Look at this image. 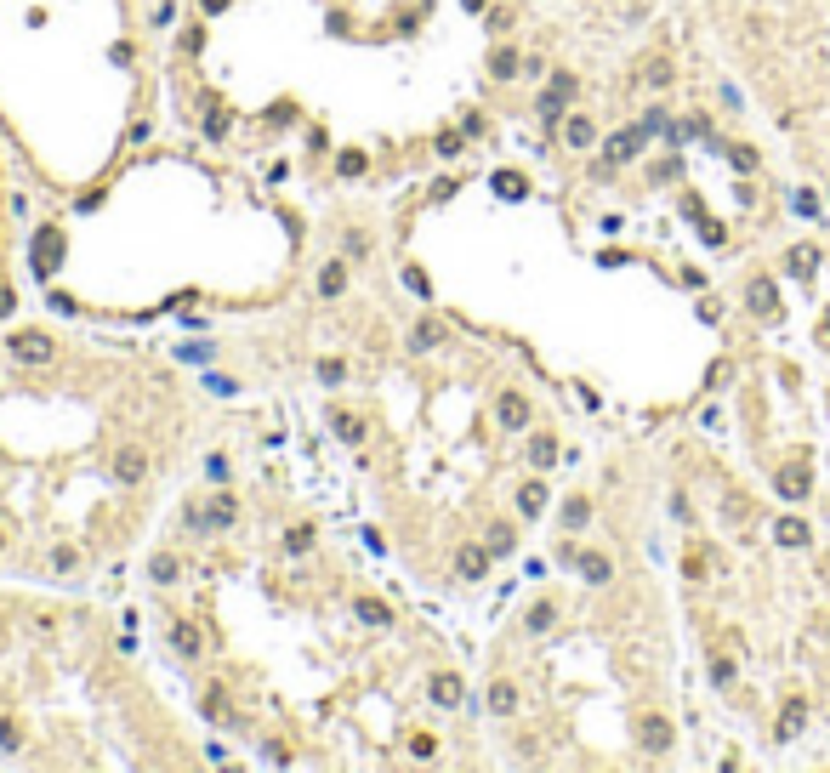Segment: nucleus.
Instances as JSON below:
<instances>
[{"instance_id":"29","label":"nucleus","mask_w":830,"mask_h":773,"mask_svg":"<svg viewBox=\"0 0 830 773\" xmlns=\"http://www.w3.org/2000/svg\"><path fill=\"white\" fill-rule=\"evenodd\" d=\"M438 336H444V330H438V325H433V318H427V325H415V341H410V347H421V353H427V347H433V341H438Z\"/></svg>"},{"instance_id":"40","label":"nucleus","mask_w":830,"mask_h":773,"mask_svg":"<svg viewBox=\"0 0 830 773\" xmlns=\"http://www.w3.org/2000/svg\"><path fill=\"white\" fill-rule=\"evenodd\" d=\"M825 631H830V626H825Z\"/></svg>"},{"instance_id":"36","label":"nucleus","mask_w":830,"mask_h":773,"mask_svg":"<svg viewBox=\"0 0 830 773\" xmlns=\"http://www.w3.org/2000/svg\"><path fill=\"white\" fill-rule=\"evenodd\" d=\"M649 85H671V63H649Z\"/></svg>"},{"instance_id":"20","label":"nucleus","mask_w":830,"mask_h":773,"mask_svg":"<svg viewBox=\"0 0 830 773\" xmlns=\"http://www.w3.org/2000/svg\"><path fill=\"white\" fill-rule=\"evenodd\" d=\"M483 546H489V557H506L518 546V534H513V523H489V534H483Z\"/></svg>"},{"instance_id":"31","label":"nucleus","mask_w":830,"mask_h":773,"mask_svg":"<svg viewBox=\"0 0 830 773\" xmlns=\"http://www.w3.org/2000/svg\"><path fill=\"white\" fill-rule=\"evenodd\" d=\"M318 376H325L330 386H342V376H347V364H342V358H325V364H318Z\"/></svg>"},{"instance_id":"22","label":"nucleus","mask_w":830,"mask_h":773,"mask_svg":"<svg viewBox=\"0 0 830 773\" xmlns=\"http://www.w3.org/2000/svg\"><path fill=\"white\" fill-rule=\"evenodd\" d=\"M523 626H529V631H552V626H558V609H552V603H535V609L523 614Z\"/></svg>"},{"instance_id":"17","label":"nucleus","mask_w":830,"mask_h":773,"mask_svg":"<svg viewBox=\"0 0 830 773\" xmlns=\"http://www.w3.org/2000/svg\"><path fill=\"white\" fill-rule=\"evenodd\" d=\"M489 711H495V717H513L518 711V689H513V682H489Z\"/></svg>"},{"instance_id":"13","label":"nucleus","mask_w":830,"mask_h":773,"mask_svg":"<svg viewBox=\"0 0 830 773\" xmlns=\"http://www.w3.org/2000/svg\"><path fill=\"white\" fill-rule=\"evenodd\" d=\"M819 268V250L814 245H796V250H785V273H796V279H814Z\"/></svg>"},{"instance_id":"23","label":"nucleus","mask_w":830,"mask_h":773,"mask_svg":"<svg viewBox=\"0 0 830 773\" xmlns=\"http://www.w3.org/2000/svg\"><path fill=\"white\" fill-rule=\"evenodd\" d=\"M529 461H535V466H552V461H558V438L541 433L535 444H529Z\"/></svg>"},{"instance_id":"34","label":"nucleus","mask_w":830,"mask_h":773,"mask_svg":"<svg viewBox=\"0 0 830 773\" xmlns=\"http://www.w3.org/2000/svg\"><path fill=\"white\" fill-rule=\"evenodd\" d=\"M495 188H501V193H523V177H518V171H501Z\"/></svg>"},{"instance_id":"24","label":"nucleus","mask_w":830,"mask_h":773,"mask_svg":"<svg viewBox=\"0 0 830 773\" xmlns=\"http://www.w3.org/2000/svg\"><path fill=\"white\" fill-rule=\"evenodd\" d=\"M489 74H495V80H513V74H518V52H506V46H501L495 63H489Z\"/></svg>"},{"instance_id":"30","label":"nucleus","mask_w":830,"mask_h":773,"mask_svg":"<svg viewBox=\"0 0 830 773\" xmlns=\"http://www.w3.org/2000/svg\"><path fill=\"white\" fill-rule=\"evenodd\" d=\"M796 210H802V217H819V193L814 188H796Z\"/></svg>"},{"instance_id":"8","label":"nucleus","mask_w":830,"mask_h":773,"mask_svg":"<svg viewBox=\"0 0 830 773\" xmlns=\"http://www.w3.org/2000/svg\"><path fill=\"white\" fill-rule=\"evenodd\" d=\"M461 694H466V682H461L455 671H438V677H433V705L455 711V705H461Z\"/></svg>"},{"instance_id":"14","label":"nucleus","mask_w":830,"mask_h":773,"mask_svg":"<svg viewBox=\"0 0 830 773\" xmlns=\"http://www.w3.org/2000/svg\"><path fill=\"white\" fill-rule=\"evenodd\" d=\"M171 649L188 654V660L200 654V626H194V620H171Z\"/></svg>"},{"instance_id":"2","label":"nucleus","mask_w":830,"mask_h":773,"mask_svg":"<svg viewBox=\"0 0 830 773\" xmlns=\"http://www.w3.org/2000/svg\"><path fill=\"white\" fill-rule=\"evenodd\" d=\"M637 739H643V750H654V757H659V750H671L677 734H671V722H666V717H654V711H649V717H637Z\"/></svg>"},{"instance_id":"21","label":"nucleus","mask_w":830,"mask_h":773,"mask_svg":"<svg viewBox=\"0 0 830 773\" xmlns=\"http://www.w3.org/2000/svg\"><path fill=\"white\" fill-rule=\"evenodd\" d=\"M591 523V501L586 495H569L563 501V529H586Z\"/></svg>"},{"instance_id":"35","label":"nucleus","mask_w":830,"mask_h":773,"mask_svg":"<svg viewBox=\"0 0 830 773\" xmlns=\"http://www.w3.org/2000/svg\"><path fill=\"white\" fill-rule=\"evenodd\" d=\"M205 472H210L217 484H228V472H233V466H228V455H210V461H205Z\"/></svg>"},{"instance_id":"33","label":"nucleus","mask_w":830,"mask_h":773,"mask_svg":"<svg viewBox=\"0 0 830 773\" xmlns=\"http://www.w3.org/2000/svg\"><path fill=\"white\" fill-rule=\"evenodd\" d=\"M365 165H370L365 154H342V177H365Z\"/></svg>"},{"instance_id":"37","label":"nucleus","mask_w":830,"mask_h":773,"mask_svg":"<svg viewBox=\"0 0 830 773\" xmlns=\"http://www.w3.org/2000/svg\"><path fill=\"white\" fill-rule=\"evenodd\" d=\"M728 160H734L739 171H751V165H757V148H734V154H728Z\"/></svg>"},{"instance_id":"9","label":"nucleus","mask_w":830,"mask_h":773,"mask_svg":"<svg viewBox=\"0 0 830 773\" xmlns=\"http://www.w3.org/2000/svg\"><path fill=\"white\" fill-rule=\"evenodd\" d=\"M483 569H489V546H461L455 552V574L461 580H483Z\"/></svg>"},{"instance_id":"38","label":"nucleus","mask_w":830,"mask_h":773,"mask_svg":"<svg viewBox=\"0 0 830 773\" xmlns=\"http://www.w3.org/2000/svg\"><path fill=\"white\" fill-rule=\"evenodd\" d=\"M819 341L830 347V308H825V318H819Z\"/></svg>"},{"instance_id":"10","label":"nucleus","mask_w":830,"mask_h":773,"mask_svg":"<svg viewBox=\"0 0 830 773\" xmlns=\"http://www.w3.org/2000/svg\"><path fill=\"white\" fill-rule=\"evenodd\" d=\"M574 569H581V580H591V586H609V574H614V563L603 552H586V557H574Z\"/></svg>"},{"instance_id":"11","label":"nucleus","mask_w":830,"mask_h":773,"mask_svg":"<svg viewBox=\"0 0 830 773\" xmlns=\"http://www.w3.org/2000/svg\"><path fill=\"white\" fill-rule=\"evenodd\" d=\"M342 290H347V268H342V262H325V268H318V296H325V302H336Z\"/></svg>"},{"instance_id":"32","label":"nucleus","mask_w":830,"mask_h":773,"mask_svg":"<svg viewBox=\"0 0 830 773\" xmlns=\"http://www.w3.org/2000/svg\"><path fill=\"white\" fill-rule=\"evenodd\" d=\"M711 682L722 689V682H734V660H711Z\"/></svg>"},{"instance_id":"25","label":"nucleus","mask_w":830,"mask_h":773,"mask_svg":"<svg viewBox=\"0 0 830 773\" xmlns=\"http://www.w3.org/2000/svg\"><path fill=\"white\" fill-rule=\"evenodd\" d=\"M358 620H370V626H387V603H376V597H365V603H358Z\"/></svg>"},{"instance_id":"12","label":"nucleus","mask_w":830,"mask_h":773,"mask_svg":"<svg viewBox=\"0 0 830 773\" xmlns=\"http://www.w3.org/2000/svg\"><path fill=\"white\" fill-rule=\"evenodd\" d=\"M774 484H779V495H785V501H807V489H814V484H807V472H802V466H785Z\"/></svg>"},{"instance_id":"26","label":"nucleus","mask_w":830,"mask_h":773,"mask_svg":"<svg viewBox=\"0 0 830 773\" xmlns=\"http://www.w3.org/2000/svg\"><path fill=\"white\" fill-rule=\"evenodd\" d=\"M233 512H239V501H233V495H217V501H210V512H205V518H210V523H228Z\"/></svg>"},{"instance_id":"7","label":"nucleus","mask_w":830,"mask_h":773,"mask_svg":"<svg viewBox=\"0 0 830 773\" xmlns=\"http://www.w3.org/2000/svg\"><path fill=\"white\" fill-rule=\"evenodd\" d=\"M591 142H598V125H591V114H569V120H563V148H574V154H581V148H591Z\"/></svg>"},{"instance_id":"15","label":"nucleus","mask_w":830,"mask_h":773,"mask_svg":"<svg viewBox=\"0 0 830 773\" xmlns=\"http://www.w3.org/2000/svg\"><path fill=\"white\" fill-rule=\"evenodd\" d=\"M142 472H148V455H142V449H120V455H114V478H125V484H137V478H142Z\"/></svg>"},{"instance_id":"19","label":"nucleus","mask_w":830,"mask_h":773,"mask_svg":"<svg viewBox=\"0 0 830 773\" xmlns=\"http://www.w3.org/2000/svg\"><path fill=\"white\" fill-rule=\"evenodd\" d=\"M774 541H779V546H807L814 534H807L802 518H779V523H774Z\"/></svg>"},{"instance_id":"6","label":"nucleus","mask_w":830,"mask_h":773,"mask_svg":"<svg viewBox=\"0 0 830 773\" xmlns=\"http://www.w3.org/2000/svg\"><path fill=\"white\" fill-rule=\"evenodd\" d=\"M12 358H24V364H46V358H52V341L40 336V330H17V336H12Z\"/></svg>"},{"instance_id":"27","label":"nucleus","mask_w":830,"mask_h":773,"mask_svg":"<svg viewBox=\"0 0 830 773\" xmlns=\"http://www.w3.org/2000/svg\"><path fill=\"white\" fill-rule=\"evenodd\" d=\"M336 433H342L347 444H358V438H365V426H358V421H353L347 410H336Z\"/></svg>"},{"instance_id":"18","label":"nucleus","mask_w":830,"mask_h":773,"mask_svg":"<svg viewBox=\"0 0 830 773\" xmlns=\"http://www.w3.org/2000/svg\"><path fill=\"white\" fill-rule=\"evenodd\" d=\"M802 722H807V705H802V700H791V705L779 711V722H774V739H791Z\"/></svg>"},{"instance_id":"5","label":"nucleus","mask_w":830,"mask_h":773,"mask_svg":"<svg viewBox=\"0 0 830 773\" xmlns=\"http://www.w3.org/2000/svg\"><path fill=\"white\" fill-rule=\"evenodd\" d=\"M569 97H574V74H552V85H546V92H541V103H535V109H541L546 120H558Z\"/></svg>"},{"instance_id":"39","label":"nucleus","mask_w":830,"mask_h":773,"mask_svg":"<svg viewBox=\"0 0 830 773\" xmlns=\"http://www.w3.org/2000/svg\"><path fill=\"white\" fill-rule=\"evenodd\" d=\"M0 552H6V534H0Z\"/></svg>"},{"instance_id":"16","label":"nucleus","mask_w":830,"mask_h":773,"mask_svg":"<svg viewBox=\"0 0 830 773\" xmlns=\"http://www.w3.org/2000/svg\"><path fill=\"white\" fill-rule=\"evenodd\" d=\"M518 512H523V518H541V512H546V484L541 478H529L518 489Z\"/></svg>"},{"instance_id":"28","label":"nucleus","mask_w":830,"mask_h":773,"mask_svg":"<svg viewBox=\"0 0 830 773\" xmlns=\"http://www.w3.org/2000/svg\"><path fill=\"white\" fill-rule=\"evenodd\" d=\"M285 546H290V552H308V546H313V523H296V529L285 534Z\"/></svg>"},{"instance_id":"3","label":"nucleus","mask_w":830,"mask_h":773,"mask_svg":"<svg viewBox=\"0 0 830 773\" xmlns=\"http://www.w3.org/2000/svg\"><path fill=\"white\" fill-rule=\"evenodd\" d=\"M495 421L506 426V433H523V426H529V398L523 393H501L495 398Z\"/></svg>"},{"instance_id":"1","label":"nucleus","mask_w":830,"mask_h":773,"mask_svg":"<svg viewBox=\"0 0 830 773\" xmlns=\"http://www.w3.org/2000/svg\"><path fill=\"white\" fill-rule=\"evenodd\" d=\"M643 142H649V132H643V125H631V132H614L609 137L603 154H609V165H631L637 154H643Z\"/></svg>"},{"instance_id":"4","label":"nucleus","mask_w":830,"mask_h":773,"mask_svg":"<svg viewBox=\"0 0 830 773\" xmlns=\"http://www.w3.org/2000/svg\"><path fill=\"white\" fill-rule=\"evenodd\" d=\"M745 308H751L757 318H779V290H774V279H751V290H745Z\"/></svg>"}]
</instances>
